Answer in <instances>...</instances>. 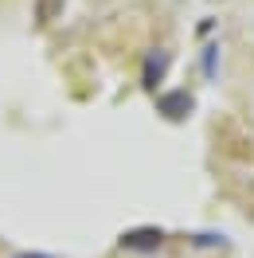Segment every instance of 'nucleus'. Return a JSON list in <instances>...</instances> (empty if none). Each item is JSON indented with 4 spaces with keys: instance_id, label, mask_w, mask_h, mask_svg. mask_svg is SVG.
Masks as SVG:
<instances>
[{
    "instance_id": "f257e3e1",
    "label": "nucleus",
    "mask_w": 254,
    "mask_h": 258,
    "mask_svg": "<svg viewBox=\"0 0 254 258\" xmlns=\"http://www.w3.org/2000/svg\"><path fill=\"white\" fill-rule=\"evenodd\" d=\"M160 231H137V235H125V246H157Z\"/></svg>"
},
{
    "instance_id": "f03ea898",
    "label": "nucleus",
    "mask_w": 254,
    "mask_h": 258,
    "mask_svg": "<svg viewBox=\"0 0 254 258\" xmlns=\"http://www.w3.org/2000/svg\"><path fill=\"white\" fill-rule=\"evenodd\" d=\"M16 258H47V254H16Z\"/></svg>"
}]
</instances>
